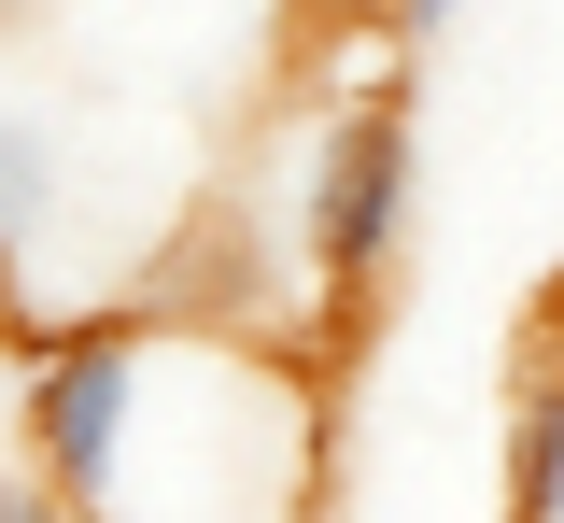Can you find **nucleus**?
Masks as SVG:
<instances>
[{"mask_svg": "<svg viewBox=\"0 0 564 523\" xmlns=\"http://www.w3.org/2000/svg\"><path fill=\"white\" fill-rule=\"evenodd\" d=\"M29 481L70 523H311L325 396L311 354L198 298H85L29 325Z\"/></svg>", "mask_w": 564, "mask_h": 523, "instance_id": "1", "label": "nucleus"}, {"mask_svg": "<svg viewBox=\"0 0 564 523\" xmlns=\"http://www.w3.org/2000/svg\"><path fill=\"white\" fill-rule=\"evenodd\" d=\"M410 72H352L296 142H282V226H296V298L367 311V284L410 255ZM311 354V340H296Z\"/></svg>", "mask_w": 564, "mask_h": 523, "instance_id": "2", "label": "nucleus"}, {"mask_svg": "<svg viewBox=\"0 0 564 523\" xmlns=\"http://www.w3.org/2000/svg\"><path fill=\"white\" fill-rule=\"evenodd\" d=\"M367 14H381V43H437V29H452L466 0H367Z\"/></svg>", "mask_w": 564, "mask_h": 523, "instance_id": "3", "label": "nucleus"}, {"mask_svg": "<svg viewBox=\"0 0 564 523\" xmlns=\"http://www.w3.org/2000/svg\"><path fill=\"white\" fill-rule=\"evenodd\" d=\"M0 523H70V510L43 495V481H0Z\"/></svg>", "mask_w": 564, "mask_h": 523, "instance_id": "4", "label": "nucleus"}, {"mask_svg": "<svg viewBox=\"0 0 564 523\" xmlns=\"http://www.w3.org/2000/svg\"><path fill=\"white\" fill-rule=\"evenodd\" d=\"M14 311H29V298H14V269H0V325H14Z\"/></svg>", "mask_w": 564, "mask_h": 523, "instance_id": "5", "label": "nucleus"}]
</instances>
